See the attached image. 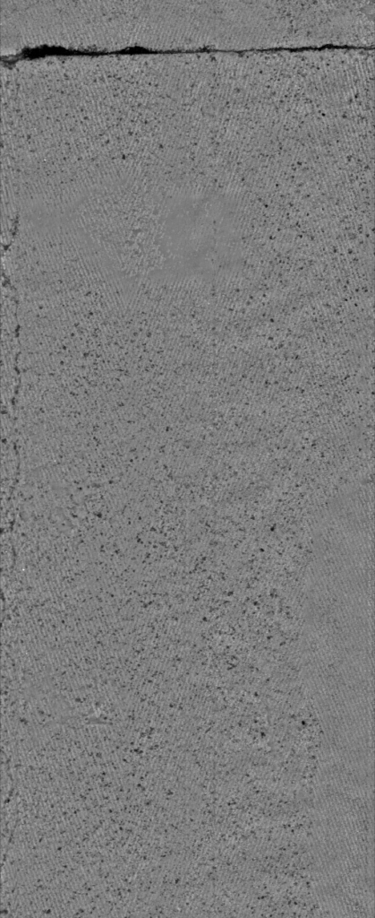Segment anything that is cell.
I'll return each mask as SVG.
<instances>
[{
  "label": "cell",
  "mask_w": 375,
  "mask_h": 918,
  "mask_svg": "<svg viewBox=\"0 0 375 918\" xmlns=\"http://www.w3.org/2000/svg\"><path fill=\"white\" fill-rule=\"evenodd\" d=\"M174 227V255L184 276L211 277L233 269L239 262L238 230L231 210L216 203L198 205Z\"/></svg>",
  "instance_id": "6da1fadb"
}]
</instances>
